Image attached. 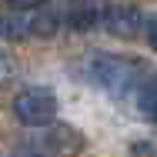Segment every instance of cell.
<instances>
[{"mask_svg": "<svg viewBox=\"0 0 157 157\" xmlns=\"http://www.w3.org/2000/svg\"><path fill=\"white\" fill-rule=\"evenodd\" d=\"M87 80L97 84L100 90H107L110 97H137L140 84L147 80L144 67L137 60H127V57H110V54H94L87 60Z\"/></svg>", "mask_w": 157, "mask_h": 157, "instance_id": "1", "label": "cell"}, {"mask_svg": "<svg viewBox=\"0 0 157 157\" xmlns=\"http://www.w3.org/2000/svg\"><path fill=\"white\" fill-rule=\"evenodd\" d=\"M13 114L27 127H44L57 117V94L50 87H24L13 97Z\"/></svg>", "mask_w": 157, "mask_h": 157, "instance_id": "2", "label": "cell"}, {"mask_svg": "<svg viewBox=\"0 0 157 157\" xmlns=\"http://www.w3.org/2000/svg\"><path fill=\"white\" fill-rule=\"evenodd\" d=\"M110 13V3L107 0H70L63 17H67V27L74 30H94V27H104Z\"/></svg>", "mask_w": 157, "mask_h": 157, "instance_id": "3", "label": "cell"}, {"mask_svg": "<svg viewBox=\"0 0 157 157\" xmlns=\"http://www.w3.org/2000/svg\"><path fill=\"white\" fill-rule=\"evenodd\" d=\"M104 27H107V33L121 37V40H130V37H137L144 30V13L130 3H117V7L110 3V13L104 20Z\"/></svg>", "mask_w": 157, "mask_h": 157, "instance_id": "4", "label": "cell"}, {"mask_svg": "<svg viewBox=\"0 0 157 157\" xmlns=\"http://www.w3.org/2000/svg\"><path fill=\"white\" fill-rule=\"evenodd\" d=\"M0 37L3 40H30V37H37V13L33 10L0 13Z\"/></svg>", "mask_w": 157, "mask_h": 157, "instance_id": "5", "label": "cell"}, {"mask_svg": "<svg viewBox=\"0 0 157 157\" xmlns=\"http://www.w3.org/2000/svg\"><path fill=\"white\" fill-rule=\"evenodd\" d=\"M80 147H84V137H80L74 127H67V124H57L50 130V137H47V151L63 154V157H74Z\"/></svg>", "mask_w": 157, "mask_h": 157, "instance_id": "6", "label": "cell"}, {"mask_svg": "<svg viewBox=\"0 0 157 157\" xmlns=\"http://www.w3.org/2000/svg\"><path fill=\"white\" fill-rule=\"evenodd\" d=\"M134 104H137L140 117H147L151 124H157V77H147V80L140 84V90H137V97H134Z\"/></svg>", "mask_w": 157, "mask_h": 157, "instance_id": "7", "label": "cell"}, {"mask_svg": "<svg viewBox=\"0 0 157 157\" xmlns=\"http://www.w3.org/2000/svg\"><path fill=\"white\" fill-rule=\"evenodd\" d=\"M144 37H147L151 50H157V13H147L144 17Z\"/></svg>", "mask_w": 157, "mask_h": 157, "instance_id": "8", "label": "cell"}, {"mask_svg": "<svg viewBox=\"0 0 157 157\" xmlns=\"http://www.w3.org/2000/svg\"><path fill=\"white\" fill-rule=\"evenodd\" d=\"M10 3V10H40L47 0H7Z\"/></svg>", "mask_w": 157, "mask_h": 157, "instance_id": "9", "label": "cell"}, {"mask_svg": "<svg viewBox=\"0 0 157 157\" xmlns=\"http://www.w3.org/2000/svg\"><path fill=\"white\" fill-rule=\"evenodd\" d=\"M3 70H7V60H3V54H0V77H3Z\"/></svg>", "mask_w": 157, "mask_h": 157, "instance_id": "10", "label": "cell"}]
</instances>
